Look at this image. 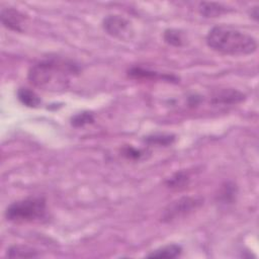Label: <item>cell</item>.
<instances>
[{
	"instance_id": "obj_11",
	"label": "cell",
	"mask_w": 259,
	"mask_h": 259,
	"mask_svg": "<svg viewBox=\"0 0 259 259\" xmlns=\"http://www.w3.org/2000/svg\"><path fill=\"white\" fill-rule=\"evenodd\" d=\"M199 10H200V13L205 17H217L227 12V9L225 6L218 3H209V2L200 3Z\"/></svg>"
},
{
	"instance_id": "obj_5",
	"label": "cell",
	"mask_w": 259,
	"mask_h": 259,
	"mask_svg": "<svg viewBox=\"0 0 259 259\" xmlns=\"http://www.w3.org/2000/svg\"><path fill=\"white\" fill-rule=\"evenodd\" d=\"M102 26L104 30L119 39H128L133 35L131 22L120 15H108L103 19Z\"/></svg>"
},
{
	"instance_id": "obj_13",
	"label": "cell",
	"mask_w": 259,
	"mask_h": 259,
	"mask_svg": "<svg viewBox=\"0 0 259 259\" xmlns=\"http://www.w3.org/2000/svg\"><path fill=\"white\" fill-rule=\"evenodd\" d=\"M92 121H93V116L89 112L79 113L72 118V124L75 126H82V125L92 122Z\"/></svg>"
},
{
	"instance_id": "obj_2",
	"label": "cell",
	"mask_w": 259,
	"mask_h": 259,
	"mask_svg": "<svg viewBox=\"0 0 259 259\" xmlns=\"http://www.w3.org/2000/svg\"><path fill=\"white\" fill-rule=\"evenodd\" d=\"M207 46L228 56H247L256 52L257 40L251 34L229 25L213 26L205 37Z\"/></svg>"
},
{
	"instance_id": "obj_1",
	"label": "cell",
	"mask_w": 259,
	"mask_h": 259,
	"mask_svg": "<svg viewBox=\"0 0 259 259\" xmlns=\"http://www.w3.org/2000/svg\"><path fill=\"white\" fill-rule=\"evenodd\" d=\"M79 71V66L70 60L49 58L30 67L28 80L35 87L44 90L61 91L68 88L71 78Z\"/></svg>"
},
{
	"instance_id": "obj_3",
	"label": "cell",
	"mask_w": 259,
	"mask_h": 259,
	"mask_svg": "<svg viewBox=\"0 0 259 259\" xmlns=\"http://www.w3.org/2000/svg\"><path fill=\"white\" fill-rule=\"evenodd\" d=\"M47 211L46 200L42 197H28L11 203L5 217L8 221L16 223L35 222L45 218Z\"/></svg>"
},
{
	"instance_id": "obj_12",
	"label": "cell",
	"mask_w": 259,
	"mask_h": 259,
	"mask_svg": "<svg viewBox=\"0 0 259 259\" xmlns=\"http://www.w3.org/2000/svg\"><path fill=\"white\" fill-rule=\"evenodd\" d=\"M164 39L167 44L174 47H180L183 44V37L181 32L175 29H167L164 33Z\"/></svg>"
},
{
	"instance_id": "obj_6",
	"label": "cell",
	"mask_w": 259,
	"mask_h": 259,
	"mask_svg": "<svg viewBox=\"0 0 259 259\" xmlns=\"http://www.w3.org/2000/svg\"><path fill=\"white\" fill-rule=\"evenodd\" d=\"M1 21L5 27L11 30H14V31L23 30L22 24L24 21V15L15 9H12V8L2 9Z\"/></svg>"
},
{
	"instance_id": "obj_10",
	"label": "cell",
	"mask_w": 259,
	"mask_h": 259,
	"mask_svg": "<svg viewBox=\"0 0 259 259\" xmlns=\"http://www.w3.org/2000/svg\"><path fill=\"white\" fill-rule=\"evenodd\" d=\"M17 96L19 101L28 107H36L40 103L39 97L28 88H20L17 91Z\"/></svg>"
},
{
	"instance_id": "obj_9",
	"label": "cell",
	"mask_w": 259,
	"mask_h": 259,
	"mask_svg": "<svg viewBox=\"0 0 259 259\" xmlns=\"http://www.w3.org/2000/svg\"><path fill=\"white\" fill-rule=\"evenodd\" d=\"M181 247L176 244L166 245L163 246L155 251H153L151 254H149L147 257L150 258H176L181 254Z\"/></svg>"
},
{
	"instance_id": "obj_14",
	"label": "cell",
	"mask_w": 259,
	"mask_h": 259,
	"mask_svg": "<svg viewBox=\"0 0 259 259\" xmlns=\"http://www.w3.org/2000/svg\"><path fill=\"white\" fill-rule=\"evenodd\" d=\"M188 180L187 176L183 173H177L175 174L173 177L170 178L169 180V185L171 187H180L182 185H184L186 183V181Z\"/></svg>"
},
{
	"instance_id": "obj_8",
	"label": "cell",
	"mask_w": 259,
	"mask_h": 259,
	"mask_svg": "<svg viewBox=\"0 0 259 259\" xmlns=\"http://www.w3.org/2000/svg\"><path fill=\"white\" fill-rule=\"evenodd\" d=\"M6 255L10 258H35L39 256V253L36 249L26 245H14L7 250Z\"/></svg>"
},
{
	"instance_id": "obj_7",
	"label": "cell",
	"mask_w": 259,
	"mask_h": 259,
	"mask_svg": "<svg viewBox=\"0 0 259 259\" xmlns=\"http://www.w3.org/2000/svg\"><path fill=\"white\" fill-rule=\"evenodd\" d=\"M244 94L232 89H224L217 92L212 97L213 103H223V104H233L241 102L244 99Z\"/></svg>"
},
{
	"instance_id": "obj_4",
	"label": "cell",
	"mask_w": 259,
	"mask_h": 259,
	"mask_svg": "<svg viewBox=\"0 0 259 259\" xmlns=\"http://www.w3.org/2000/svg\"><path fill=\"white\" fill-rule=\"evenodd\" d=\"M201 203H202V199L197 198V197L179 198L168 205V207L164 211L163 220L167 221V222L176 220V219L183 217V215L187 214L188 212H191L192 210L196 209Z\"/></svg>"
}]
</instances>
